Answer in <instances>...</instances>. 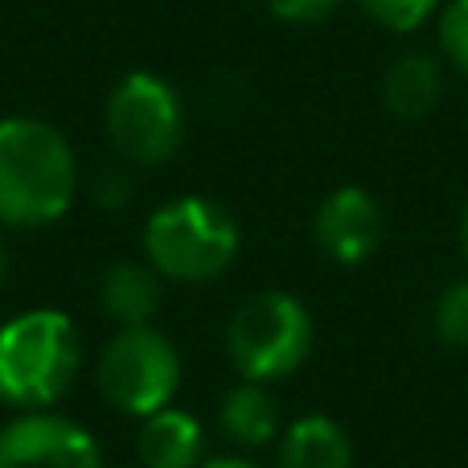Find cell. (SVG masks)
I'll list each match as a JSON object with an SVG mask.
<instances>
[{
  "instance_id": "cell-21",
  "label": "cell",
  "mask_w": 468,
  "mask_h": 468,
  "mask_svg": "<svg viewBox=\"0 0 468 468\" xmlns=\"http://www.w3.org/2000/svg\"><path fill=\"white\" fill-rule=\"evenodd\" d=\"M5 280H8V247L0 239V288H5Z\"/></svg>"
},
{
  "instance_id": "cell-1",
  "label": "cell",
  "mask_w": 468,
  "mask_h": 468,
  "mask_svg": "<svg viewBox=\"0 0 468 468\" xmlns=\"http://www.w3.org/2000/svg\"><path fill=\"white\" fill-rule=\"evenodd\" d=\"M79 194V156L46 120H0V227H54Z\"/></svg>"
},
{
  "instance_id": "cell-13",
  "label": "cell",
  "mask_w": 468,
  "mask_h": 468,
  "mask_svg": "<svg viewBox=\"0 0 468 468\" xmlns=\"http://www.w3.org/2000/svg\"><path fill=\"white\" fill-rule=\"evenodd\" d=\"M218 423L230 444H239V448H263L283 431L280 403H275L271 387H263V382H239L222 399Z\"/></svg>"
},
{
  "instance_id": "cell-16",
  "label": "cell",
  "mask_w": 468,
  "mask_h": 468,
  "mask_svg": "<svg viewBox=\"0 0 468 468\" xmlns=\"http://www.w3.org/2000/svg\"><path fill=\"white\" fill-rule=\"evenodd\" d=\"M436 37H440V58L448 70L468 79V0H448L436 13Z\"/></svg>"
},
{
  "instance_id": "cell-11",
  "label": "cell",
  "mask_w": 468,
  "mask_h": 468,
  "mask_svg": "<svg viewBox=\"0 0 468 468\" xmlns=\"http://www.w3.org/2000/svg\"><path fill=\"white\" fill-rule=\"evenodd\" d=\"M275 468H354V440L329 415H300L280 431Z\"/></svg>"
},
{
  "instance_id": "cell-6",
  "label": "cell",
  "mask_w": 468,
  "mask_h": 468,
  "mask_svg": "<svg viewBox=\"0 0 468 468\" xmlns=\"http://www.w3.org/2000/svg\"><path fill=\"white\" fill-rule=\"evenodd\" d=\"M95 387L120 415L148 420L173 407L181 390V354L161 329H120L95 362Z\"/></svg>"
},
{
  "instance_id": "cell-20",
  "label": "cell",
  "mask_w": 468,
  "mask_h": 468,
  "mask_svg": "<svg viewBox=\"0 0 468 468\" xmlns=\"http://www.w3.org/2000/svg\"><path fill=\"white\" fill-rule=\"evenodd\" d=\"M456 242H461V259H464V267H468V197H464V206H461V222H456Z\"/></svg>"
},
{
  "instance_id": "cell-9",
  "label": "cell",
  "mask_w": 468,
  "mask_h": 468,
  "mask_svg": "<svg viewBox=\"0 0 468 468\" xmlns=\"http://www.w3.org/2000/svg\"><path fill=\"white\" fill-rule=\"evenodd\" d=\"M444 58L423 54V49H407L382 74V107L403 123H420L428 115H436V107L444 103Z\"/></svg>"
},
{
  "instance_id": "cell-4",
  "label": "cell",
  "mask_w": 468,
  "mask_h": 468,
  "mask_svg": "<svg viewBox=\"0 0 468 468\" xmlns=\"http://www.w3.org/2000/svg\"><path fill=\"white\" fill-rule=\"evenodd\" d=\"M316 341L313 313L292 292H255L227 324V357L242 382H283L308 362Z\"/></svg>"
},
{
  "instance_id": "cell-2",
  "label": "cell",
  "mask_w": 468,
  "mask_h": 468,
  "mask_svg": "<svg viewBox=\"0 0 468 468\" xmlns=\"http://www.w3.org/2000/svg\"><path fill=\"white\" fill-rule=\"evenodd\" d=\"M82 370V333L58 308H29L0 324V403L49 411Z\"/></svg>"
},
{
  "instance_id": "cell-18",
  "label": "cell",
  "mask_w": 468,
  "mask_h": 468,
  "mask_svg": "<svg viewBox=\"0 0 468 468\" xmlns=\"http://www.w3.org/2000/svg\"><path fill=\"white\" fill-rule=\"evenodd\" d=\"M95 194H99V202L112 206V210H115V206H123V202L132 197V181H128V177H120V173H107V177L99 181Z\"/></svg>"
},
{
  "instance_id": "cell-19",
  "label": "cell",
  "mask_w": 468,
  "mask_h": 468,
  "mask_svg": "<svg viewBox=\"0 0 468 468\" xmlns=\"http://www.w3.org/2000/svg\"><path fill=\"white\" fill-rule=\"evenodd\" d=\"M202 468H263L247 456H214V461H202Z\"/></svg>"
},
{
  "instance_id": "cell-10",
  "label": "cell",
  "mask_w": 468,
  "mask_h": 468,
  "mask_svg": "<svg viewBox=\"0 0 468 468\" xmlns=\"http://www.w3.org/2000/svg\"><path fill=\"white\" fill-rule=\"evenodd\" d=\"M99 300L120 329L153 324V316L165 304V280L148 259H120L99 280Z\"/></svg>"
},
{
  "instance_id": "cell-8",
  "label": "cell",
  "mask_w": 468,
  "mask_h": 468,
  "mask_svg": "<svg viewBox=\"0 0 468 468\" xmlns=\"http://www.w3.org/2000/svg\"><path fill=\"white\" fill-rule=\"evenodd\" d=\"M387 214L378 197L362 186H337L324 194V202L313 214V239L324 259L337 267H357L382 247Z\"/></svg>"
},
{
  "instance_id": "cell-3",
  "label": "cell",
  "mask_w": 468,
  "mask_h": 468,
  "mask_svg": "<svg viewBox=\"0 0 468 468\" xmlns=\"http://www.w3.org/2000/svg\"><path fill=\"white\" fill-rule=\"evenodd\" d=\"M242 234L234 214L214 197L186 194L156 206L144 222V259L161 280L210 283L239 259Z\"/></svg>"
},
{
  "instance_id": "cell-15",
  "label": "cell",
  "mask_w": 468,
  "mask_h": 468,
  "mask_svg": "<svg viewBox=\"0 0 468 468\" xmlns=\"http://www.w3.org/2000/svg\"><path fill=\"white\" fill-rule=\"evenodd\" d=\"M357 13L387 33H415L440 13V0H354Z\"/></svg>"
},
{
  "instance_id": "cell-17",
  "label": "cell",
  "mask_w": 468,
  "mask_h": 468,
  "mask_svg": "<svg viewBox=\"0 0 468 468\" xmlns=\"http://www.w3.org/2000/svg\"><path fill=\"white\" fill-rule=\"evenodd\" d=\"M341 5H346V0H267L271 16L283 25H321V21H329Z\"/></svg>"
},
{
  "instance_id": "cell-14",
  "label": "cell",
  "mask_w": 468,
  "mask_h": 468,
  "mask_svg": "<svg viewBox=\"0 0 468 468\" xmlns=\"http://www.w3.org/2000/svg\"><path fill=\"white\" fill-rule=\"evenodd\" d=\"M431 333L440 346L468 349V275L452 280L431 304Z\"/></svg>"
},
{
  "instance_id": "cell-5",
  "label": "cell",
  "mask_w": 468,
  "mask_h": 468,
  "mask_svg": "<svg viewBox=\"0 0 468 468\" xmlns=\"http://www.w3.org/2000/svg\"><path fill=\"white\" fill-rule=\"evenodd\" d=\"M107 136L120 161L153 169L181 153L189 132V112L181 90L153 70H132L107 95Z\"/></svg>"
},
{
  "instance_id": "cell-7",
  "label": "cell",
  "mask_w": 468,
  "mask_h": 468,
  "mask_svg": "<svg viewBox=\"0 0 468 468\" xmlns=\"http://www.w3.org/2000/svg\"><path fill=\"white\" fill-rule=\"evenodd\" d=\"M0 468H103L95 436L70 415L16 411L0 428Z\"/></svg>"
},
{
  "instance_id": "cell-12",
  "label": "cell",
  "mask_w": 468,
  "mask_h": 468,
  "mask_svg": "<svg viewBox=\"0 0 468 468\" xmlns=\"http://www.w3.org/2000/svg\"><path fill=\"white\" fill-rule=\"evenodd\" d=\"M136 452L144 468H202L206 431L189 411L165 407V411L140 420Z\"/></svg>"
}]
</instances>
